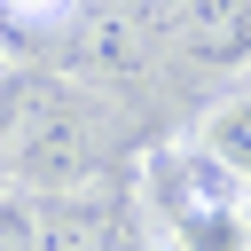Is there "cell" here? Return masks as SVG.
Masks as SVG:
<instances>
[{
	"label": "cell",
	"instance_id": "obj_1",
	"mask_svg": "<svg viewBox=\"0 0 251 251\" xmlns=\"http://www.w3.org/2000/svg\"><path fill=\"white\" fill-rule=\"evenodd\" d=\"M149 212L165 227V251H251V180H235L204 141L149 157Z\"/></svg>",
	"mask_w": 251,
	"mask_h": 251
},
{
	"label": "cell",
	"instance_id": "obj_2",
	"mask_svg": "<svg viewBox=\"0 0 251 251\" xmlns=\"http://www.w3.org/2000/svg\"><path fill=\"white\" fill-rule=\"evenodd\" d=\"M71 78L86 86H141L149 78V24L126 0H86L71 24Z\"/></svg>",
	"mask_w": 251,
	"mask_h": 251
},
{
	"label": "cell",
	"instance_id": "obj_3",
	"mask_svg": "<svg viewBox=\"0 0 251 251\" xmlns=\"http://www.w3.org/2000/svg\"><path fill=\"white\" fill-rule=\"evenodd\" d=\"M180 55L204 71H251V0H196L180 24Z\"/></svg>",
	"mask_w": 251,
	"mask_h": 251
},
{
	"label": "cell",
	"instance_id": "obj_4",
	"mask_svg": "<svg viewBox=\"0 0 251 251\" xmlns=\"http://www.w3.org/2000/svg\"><path fill=\"white\" fill-rule=\"evenodd\" d=\"M110 212H118V196H102V180H94V188H78V196L39 204V251H102Z\"/></svg>",
	"mask_w": 251,
	"mask_h": 251
},
{
	"label": "cell",
	"instance_id": "obj_5",
	"mask_svg": "<svg viewBox=\"0 0 251 251\" xmlns=\"http://www.w3.org/2000/svg\"><path fill=\"white\" fill-rule=\"evenodd\" d=\"M196 141L235 173V180H251V86H235V94H220L204 118H196Z\"/></svg>",
	"mask_w": 251,
	"mask_h": 251
},
{
	"label": "cell",
	"instance_id": "obj_6",
	"mask_svg": "<svg viewBox=\"0 0 251 251\" xmlns=\"http://www.w3.org/2000/svg\"><path fill=\"white\" fill-rule=\"evenodd\" d=\"M86 0H0V31L8 39H47V31H71Z\"/></svg>",
	"mask_w": 251,
	"mask_h": 251
},
{
	"label": "cell",
	"instance_id": "obj_7",
	"mask_svg": "<svg viewBox=\"0 0 251 251\" xmlns=\"http://www.w3.org/2000/svg\"><path fill=\"white\" fill-rule=\"evenodd\" d=\"M0 251H39V196L0 180Z\"/></svg>",
	"mask_w": 251,
	"mask_h": 251
},
{
	"label": "cell",
	"instance_id": "obj_8",
	"mask_svg": "<svg viewBox=\"0 0 251 251\" xmlns=\"http://www.w3.org/2000/svg\"><path fill=\"white\" fill-rule=\"evenodd\" d=\"M141 24H149V39H180V24L196 16V0H126Z\"/></svg>",
	"mask_w": 251,
	"mask_h": 251
}]
</instances>
